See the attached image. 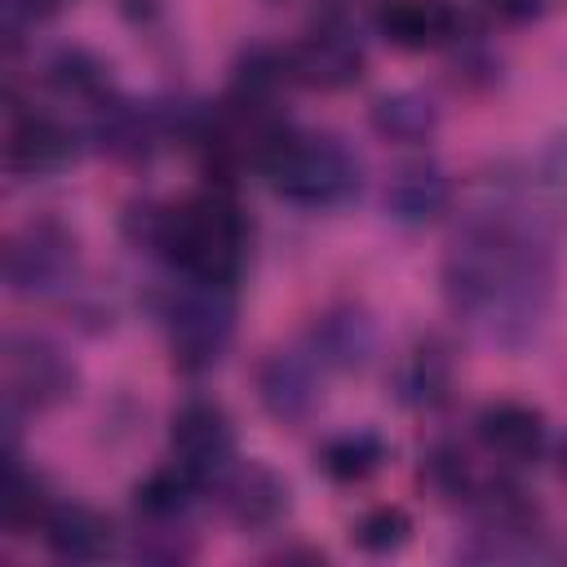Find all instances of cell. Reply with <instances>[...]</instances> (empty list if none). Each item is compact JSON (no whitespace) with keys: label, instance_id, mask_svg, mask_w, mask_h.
<instances>
[{"label":"cell","instance_id":"obj_19","mask_svg":"<svg viewBox=\"0 0 567 567\" xmlns=\"http://www.w3.org/2000/svg\"><path fill=\"white\" fill-rule=\"evenodd\" d=\"M372 128L390 142H425L439 128V111L425 93H385L372 102Z\"/></svg>","mask_w":567,"mask_h":567},{"label":"cell","instance_id":"obj_12","mask_svg":"<svg viewBox=\"0 0 567 567\" xmlns=\"http://www.w3.org/2000/svg\"><path fill=\"white\" fill-rule=\"evenodd\" d=\"M478 443L496 465H532L545 452V416L527 403L501 399L478 412Z\"/></svg>","mask_w":567,"mask_h":567},{"label":"cell","instance_id":"obj_18","mask_svg":"<svg viewBox=\"0 0 567 567\" xmlns=\"http://www.w3.org/2000/svg\"><path fill=\"white\" fill-rule=\"evenodd\" d=\"M381 461H385V443L372 430H346L319 447V470L332 483H363L381 470Z\"/></svg>","mask_w":567,"mask_h":567},{"label":"cell","instance_id":"obj_5","mask_svg":"<svg viewBox=\"0 0 567 567\" xmlns=\"http://www.w3.org/2000/svg\"><path fill=\"white\" fill-rule=\"evenodd\" d=\"M75 266H80V244L53 217L18 226L4 244V284L18 297H53L71 288Z\"/></svg>","mask_w":567,"mask_h":567},{"label":"cell","instance_id":"obj_16","mask_svg":"<svg viewBox=\"0 0 567 567\" xmlns=\"http://www.w3.org/2000/svg\"><path fill=\"white\" fill-rule=\"evenodd\" d=\"M221 478H226V509L244 527H266L288 509V487L266 465H239V470H226Z\"/></svg>","mask_w":567,"mask_h":567},{"label":"cell","instance_id":"obj_21","mask_svg":"<svg viewBox=\"0 0 567 567\" xmlns=\"http://www.w3.org/2000/svg\"><path fill=\"white\" fill-rule=\"evenodd\" d=\"M536 182L545 190V199L554 204V213L567 221V133H554L536 159Z\"/></svg>","mask_w":567,"mask_h":567},{"label":"cell","instance_id":"obj_22","mask_svg":"<svg viewBox=\"0 0 567 567\" xmlns=\"http://www.w3.org/2000/svg\"><path fill=\"white\" fill-rule=\"evenodd\" d=\"M71 0H9V18H31V22H40V18H53L58 9H66Z\"/></svg>","mask_w":567,"mask_h":567},{"label":"cell","instance_id":"obj_13","mask_svg":"<svg viewBox=\"0 0 567 567\" xmlns=\"http://www.w3.org/2000/svg\"><path fill=\"white\" fill-rule=\"evenodd\" d=\"M372 341H377L372 319H368L363 310H354V306H337V310H328L323 319H315L306 350H310L323 368L350 372V368H363V363H368Z\"/></svg>","mask_w":567,"mask_h":567},{"label":"cell","instance_id":"obj_2","mask_svg":"<svg viewBox=\"0 0 567 567\" xmlns=\"http://www.w3.org/2000/svg\"><path fill=\"white\" fill-rule=\"evenodd\" d=\"M146 244L195 284H226L235 288L248 261V221L230 190L208 186L177 204L146 213Z\"/></svg>","mask_w":567,"mask_h":567},{"label":"cell","instance_id":"obj_17","mask_svg":"<svg viewBox=\"0 0 567 567\" xmlns=\"http://www.w3.org/2000/svg\"><path fill=\"white\" fill-rule=\"evenodd\" d=\"M452 390V359L439 341H421L399 363V399L412 408H439Z\"/></svg>","mask_w":567,"mask_h":567},{"label":"cell","instance_id":"obj_24","mask_svg":"<svg viewBox=\"0 0 567 567\" xmlns=\"http://www.w3.org/2000/svg\"><path fill=\"white\" fill-rule=\"evenodd\" d=\"M558 470H563V478H567V439L558 443Z\"/></svg>","mask_w":567,"mask_h":567},{"label":"cell","instance_id":"obj_7","mask_svg":"<svg viewBox=\"0 0 567 567\" xmlns=\"http://www.w3.org/2000/svg\"><path fill=\"white\" fill-rule=\"evenodd\" d=\"M75 385V368L66 354L44 341V337H9L4 346V390H9V412H40L58 399H66Z\"/></svg>","mask_w":567,"mask_h":567},{"label":"cell","instance_id":"obj_9","mask_svg":"<svg viewBox=\"0 0 567 567\" xmlns=\"http://www.w3.org/2000/svg\"><path fill=\"white\" fill-rule=\"evenodd\" d=\"M75 155V133L44 111H9V128H4V164L9 173L22 177H40V173H58L66 168Z\"/></svg>","mask_w":567,"mask_h":567},{"label":"cell","instance_id":"obj_1","mask_svg":"<svg viewBox=\"0 0 567 567\" xmlns=\"http://www.w3.org/2000/svg\"><path fill=\"white\" fill-rule=\"evenodd\" d=\"M554 252L545 235L509 213L478 208L461 221L443 252L447 310L487 346L523 350L554 310Z\"/></svg>","mask_w":567,"mask_h":567},{"label":"cell","instance_id":"obj_10","mask_svg":"<svg viewBox=\"0 0 567 567\" xmlns=\"http://www.w3.org/2000/svg\"><path fill=\"white\" fill-rule=\"evenodd\" d=\"M319 372H323V363L310 350H275L270 359H261L257 394H261L266 412L284 425L306 421L319 403Z\"/></svg>","mask_w":567,"mask_h":567},{"label":"cell","instance_id":"obj_8","mask_svg":"<svg viewBox=\"0 0 567 567\" xmlns=\"http://www.w3.org/2000/svg\"><path fill=\"white\" fill-rule=\"evenodd\" d=\"M168 443H173V461L195 474L199 483H213L230 470L235 461V430H230V416L213 403V399H190L173 412V430H168Z\"/></svg>","mask_w":567,"mask_h":567},{"label":"cell","instance_id":"obj_20","mask_svg":"<svg viewBox=\"0 0 567 567\" xmlns=\"http://www.w3.org/2000/svg\"><path fill=\"white\" fill-rule=\"evenodd\" d=\"M350 536H354V545L368 549V554H390V549H399V545L412 536V518H408L399 505H377V509H368V514L350 527Z\"/></svg>","mask_w":567,"mask_h":567},{"label":"cell","instance_id":"obj_11","mask_svg":"<svg viewBox=\"0 0 567 567\" xmlns=\"http://www.w3.org/2000/svg\"><path fill=\"white\" fill-rule=\"evenodd\" d=\"M377 31L408 53L443 49L465 31V18L452 0H381Z\"/></svg>","mask_w":567,"mask_h":567},{"label":"cell","instance_id":"obj_14","mask_svg":"<svg viewBox=\"0 0 567 567\" xmlns=\"http://www.w3.org/2000/svg\"><path fill=\"white\" fill-rule=\"evenodd\" d=\"M35 532L44 536V545L58 554V558H71V563H89V558H102L111 549V527L97 509L89 505H58L49 501L44 518L35 523Z\"/></svg>","mask_w":567,"mask_h":567},{"label":"cell","instance_id":"obj_4","mask_svg":"<svg viewBox=\"0 0 567 567\" xmlns=\"http://www.w3.org/2000/svg\"><path fill=\"white\" fill-rule=\"evenodd\" d=\"M164 328H168L173 363L182 372H208L235 337V297H230V288L186 279L182 292H173V301L164 310Z\"/></svg>","mask_w":567,"mask_h":567},{"label":"cell","instance_id":"obj_6","mask_svg":"<svg viewBox=\"0 0 567 567\" xmlns=\"http://www.w3.org/2000/svg\"><path fill=\"white\" fill-rule=\"evenodd\" d=\"M284 62H288V80L332 93V89H350L363 75V44H359L350 22L319 18V27H310L284 53Z\"/></svg>","mask_w":567,"mask_h":567},{"label":"cell","instance_id":"obj_23","mask_svg":"<svg viewBox=\"0 0 567 567\" xmlns=\"http://www.w3.org/2000/svg\"><path fill=\"white\" fill-rule=\"evenodd\" d=\"M492 9L505 18H532L540 9V0H492Z\"/></svg>","mask_w":567,"mask_h":567},{"label":"cell","instance_id":"obj_15","mask_svg":"<svg viewBox=\"0 0 567 567\" xmlns=\"http://www.w3.org/2000/svg\"><path fill=\"white\" fill-rule=\"evenodd\" d=\"M447 204H452V182L443 177L439 164H408L385 186V213L408 226L434 221Z\"/></svg>","mask_w":567,"mask_h":567},{"label":"cell","instance_id":"obj_3","mask_svg":"<svg viewBox=\"0 0 567 567\" xmlns=\"http://www.w3.org/2000/svg\"><path fill=\"white\" fill-rule=\"evenodd\" d=\"M257 168L266 173L270 190L297 208H341L363 186L359 155L332 133L284 128Z\"/></svg>","mask_w":567,"mask_h":567}]
</instances>
